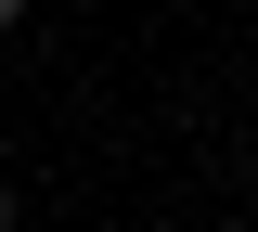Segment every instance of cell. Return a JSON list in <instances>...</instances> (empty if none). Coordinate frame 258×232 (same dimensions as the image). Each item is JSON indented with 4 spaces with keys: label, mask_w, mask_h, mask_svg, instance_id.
<instances>
[{
    "label": "cell",
    "mask_w": 258,
    "mask_h": 232,
    "mask_svg": "<svg viewBox=\"0 0 258 232\" xmlns=\"http://www.w3.org/2000/svg\"><path fill=\"white\" fill-rule=\"evenodd\" d=\"M0 26H26V0H0Z\"/></svg>",
    "instance_id": "obj_2"
},
{
    "label": "cell",
    "mask_w": 258,
    "mask_h": 232,
    "mask_svg": "<svg viewBox=\"0 0 258 232\" xmlns=\"http://www.w3.org/2000/svg\"><path fill=\"white\" fill-rule=\"evenodd\" d=\"M13 219H26V194H13V181H0V232H13Z\"/></svg>",
    "instance_id": "obj_1"
}]
</instances>
